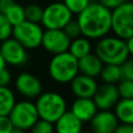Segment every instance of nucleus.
I'll use <instances>...</instances> for the list:
<instances>
[{"label": "nucleus", "mask_w": 133, "mask_h": 133, "mask_svg": "<svg viewBox=\"0 0 133 133\" xmlns=\"http://www.w3.org/2000/svg\"><path fill=\"white\" fill-rule=\"evenodd\" d=\"M81 34L90 41H97L111 32V10L98 1H91L77 15Z\"/></svg>", "instance_id": "obj_1"}, {"label": "nucleus", "mask_w": 133, "mask_h": 133, "mask_svg": "<svg viewBox=\"0 0 133 133\" xmlns=\"http://www.w3.org/2000/svg\"><path fill=\"white\" fill-rule=\"evenodd\" d=\"M94 53L104 64L121 65L130 56L126 46V41L114 34H107L97 39L94 47Z\"/></svg>", "instance_id": "obj_2"}, {"label": "nucleus", "mask_w": 133, "mask_h": 133, "mask_svg": "<svg viewBox=\"0 0 133 133\" xmlns=\"http://www.w3.org/2000/svg\"><path fill=\"white\" fill-rule=\"evenodd\" d=\"M48 75L57 84H69L79 73L78 59L69 51L52 55L48 62Z\"/></svg>", "instance_id": "obj_3"}, {"label": "nucleus", "mask_w": 133, "mask_h": 133, "mask_svg": "<svg viewBox=\"0 0 133 133\" xmlns=\"http://www.w3.org/2000/svg\"><path fill=\"white\" fill-rule=\"evenodd\" d=\"M34 104L39 118L55 123L65 111H68V101L64 96L56 90H46L34 100Z\"/></svg>", "instance_id": "obj_4"}, {"label": "nucleus", "mask_w": 133, "mask_h": 133, "mask_svg": "<svg viewBox=\"0 0 133 133\" xmlns=\"http://www.w3.org/2000/svg\"><path fill=\"white\" fill-rule=\"evenodd\" d=\"M111 32L123 39L133 35V2L126 1L111 10Z\"/></svg>", "instance_id": "obj_5"}, {"label": "nucleus", "mask_w": 133, "mask_h": 133, "mask_svg": "<svg viewBox=\"0 0 133 133\" xmlns=\"http://www.w3.org/2000/svg\"><path fill=\"white\" fill-rule=\"evenodd\" d=\"M8 117L10 118L15 128L25 131L30 130V128L39 119L34 101L28 99L17 101L9 112Z\"/></svg>", "instance_id": "obj_6"}, {"label": "nucleus", "mask_w": 133, "mask_h": 133, "mask_svg": "<svg viewBox=\"0 0 133 133\" xmlns=\"http://www.w3.org/2000/svg\"><path fill=\"white\" fill-rule=\"evenodd\" d=\"M44 27L41 23L24 20L12 27V37L23 45L27 50H35L41 47Z\"/></svg>", "instance_id": "obj_7"}, {"label": "nucleus", "mask_w": 133, "mask_h": 133, "mask_svg": "<svg viewBox=\"0 0 133 133\" xmlns=\"http://www.w3.org/2000/svg\"><path fill=\"white\" fill-rule=\"evenodd\" d=\"M72 19L73 14L63 1L55 0L44 8L41 25L45 29H63Z\"/></svg>", "instance_id": "obj_8"}, {"label": "nucleus", "mask_w": 133, "mask_h": 133, "mask_svg": "<svg viewBox=\"0 0 133 133\" xmlns=\"http://www.w3.org/2000/svg\"><path fill=\"white\" fill-rule=\"evenodd\" d=\"M15 90L23 98L28 100H35L44 90L41 79L27 71L20 72L14 79Z\"/></svg>", "instance_id": "obj_9"}, {"label": "nucleus", "mask_w": 133, "mask_h": 133, "mask_svg": "<svg viewBox=\"0 0 133 133\" xmlns=\"http://www.w3.org/2000/svg\"><path fill=\"white\" fill-rule=\"evenodd\" d=\"M0 51L6 65L19 68L27 63L28 50L12 36L0 43Z\"/></svg>", "instance_id": "obj_10"}, {"label": "nucleus", "mask_w": 133, "mask_h": 133, "mask_svg": "<svg viewBox=\"0 0 133 133\" xmlns=\"http://www.w3.org/2000/svg\"><path fill=\"white\" fill-rule=\"evenodd\" d=\"M71 38L65 34L63 29H45L41 47L52 54H59L69 50Z\"/></svg>", "instance_id": "obj_11"}, {"label": "nucleus", "mask_w": 133, "mask_h": 133, "mask_svg": "<svg viewBox=\"0 0 133 133\" xmlns=\"http://www.w3.org/2000/svg\"><path fill=\"white\" fill-rule=\"evenodd\" d=\"M99 82L97 78L78 73L69 83L70 91L75 98H92Z\"/></svg>", "instance_id": "obj_12"}, {"label": "nucleus", "mask_w": 133, "mask_h": 133, "mask_svg": "<svg viewBox=\"0 0 133 133\" xmlns=\"http://www.w3.org/2000/svg\"><path fill=\"white\" fill-rule=\"evenodd\" d=\"M92 99L99 110H112L121 97L116 84L102 83L99 84Z\"/></svg>", "instance_id": "obj_13"}, {"label": "nucleus", "mask_w": 133, "mask_h": 133, "mask_svg": "<svg viewBox=\"0 0 133 133\" xmlns=\"http://www.w3.org/2000/svg\"><path fill=\"white\" fill-rule=\"evenodd\" d=\"M118 124L113 110H98L89 121V131L91 133H113Z\"/></svg>", "instance_id": "obj_14"}, {"label": "nucleus", "mask_w": 133, "mask_h": 133, "mask_svg": "<svg viewBox=\"0 0 133 133\" xmlns=\"http://www.w3.org/2000/svg\"><path fill=\"white\" fill-rule=\"evenodd\" d=\"M98 110L92 98H75L70 106V111L83 124L89 123Z\"/></svg>", "instance_id": "obj_15"}, {"label": "nucleus", "mask_w": 133, "mask_h": 133, "mask_svg": "<svg viewBox=\"0 0 133 133\" xmlns=\"http://www.w3.org/2000/svg\"><path fill=\"white\" fill-rule=\"evenodd\" d=\"M54 130L55 133H80L83 123L68 110L54 123Z\"/></svg>", "instance_id": "obj_16"}, {"label": "nucleus", "mask_w": 133, "mask_h": 133, "mask_svg": "<svg viewBox=\"0 0 133 133\" xmlns=\"http://www.w3.org/2000/svg\"><path fill=\"white\" fill-rule=\"evenodd\" d=\"M103 65L104 63L102 62V60L94 52H90L87 55L78 59L79 73L87 75L89 77L98 78Z\"/></svg>", "instance_id": "obj_17"}, {"label": "nucleus", "mask_w": 133, "mask_h": 133, "mask_svg": "<svg viewBox=\"0 0 133 133\" xmlns=\"http://www.w3.org/2000/svg\"><path fill=\"white\" fill-rule=\"evenodd\" d=\"M112 110L121 124L133 125V98H121Z\"/></svg>", "instance_id": "obj_18"}, {"label": "nucleus", "mask_w": 133, "mask_h": 133, "mask_svg": "<svg viewBox=\"0 0 133 133\" xmlns=\"http://www.w3.org/2000/svg\"><path fill=\"white\" fill-rule=\"evenodd\" d=\"M73 56L77 59L87 55L88 53L92 52V45L91 41L83 35H80L76 38L71 39V44L68 50Z\"/></svg>", "instance_id": "obj_19"}, {"label": "nucleus", "mask_w": 133, "mask_h": 133, "mask_svg": "<svg viewBox=\"0 0 133 133\" xmlns=\"http://www.w3.org/2000/svg\"><path fill=\"white\" fill-rule=\"evenodd\" d=\"M16 102L15 91L9 86H0V115H8Z\"/></svg>", "instance_id": "obj_20"}, {"label": "nucleus", "mask_w": 133, "mask_h": 133, "mask_svg": "<svg viewBox=\"0 0 133 133\" xmlns=\"http://www.w3.org/2000/svg\"><path fill=\"white\" fill-rule=\"evenodd\" d=\"M99 78L102 83L117 84L123 79L121 66L117 64H104Z\"/></svg>", "instance_id": "obj_21"}, {"label": "nucleus", "mask_w": 133, "mask_h": 133, "mask_svg": "<svg viewBox=\"0 0 133 133\" xmlns=\"http://www.w3.org/2000/svg\"><path fill=\"white\" fill-rule=\"evenodd\" d=\"M3 15L7 18V20L10 22V24L12 26L18 25L25 20L24 6L16 1L3 12Z\"/></svg>", "instance_id": "obj_22"}, {"label": "nucleus", "mask_w": 133, "mask_h": 133, "mask_svg": "<svg viewBox=\"0 0 133 133\" xmlns=\"http://www.w3.org/2000/svg\"><path fill=\"white\" fill-rule=\"evenodd\" d=\"M24 11L25 20L34 23H41L44 11V8L41 5H38L37 3H30L24 7Z\"/></svg>", "instance_id": "obj_23"}, {"label": "nucleus", "mask_w": 133, "mask_h": 133, "mask_svg": "<svg viewBox=\"0 0 133 133\" xmlns=\"http://www.w3.org/2000/svg\"><path fill=\"white\" fill-rule=\"evenodd\" d=\"M118 94L121 98L124 99H132L133 98V81L122 79L116 84Z\"/></svg>", "instance_id": "obj_24"}, {"label": "nucleus", "mask_w": 133, "mask_h": 133, "mask_svg": "<svg viewBox=\"0 0 133 133\" xmlns=\"http://www.w3.org/2000/svg\"><path fill=\"white\" fill-rule=\"evenodd\" d=\"M62 1L73 15H78L84 8H86L87 5L92 0H62Z\"/></svg>", "instance_id": "obj_25"}, {"label": "nucleus", "mask_w": 133, "mask_h": 133, "mask_svg": "<svg viewBox=\"0 0 133 133\" xmlns=\"http://www.w3.org/2000/svg\"><path fill=\"white\" fill-rule=\"evenodd\" d=\"M30 133H55L54 124L45 119L39 118L31 128Z\"/></svg>", "instance_id": "obj_26"}, {"label": "nucleus", "mask_w": 133, "mask_h": 133, "mask_svg": "<svg viewBox=\"0 0 133 133\" xmlns=\"http://www.w3.org/2000/svg\"><path fill=\"white\" fill-rule=\"evenodd\" d=\"M12 25L7 20V18L0 12V43L11 37L12 35Z\"/></svg>", "instance_id": "obj_27"}, {"label": "nucleus", "mask_w": 133, "mask_h": 133, "mask_svg": "<svg viewBox=\"0 0 133 133\" xmlns=\"http://www.w3.org/2000/svg\"><path fill=\"white\" fill-rule=\"evenodd\" d=\"M63 31L65 32V34H66L71 39L76 38V37L82 35V34H81L80 26H79L77 20H74V19H72V20L63 27Z\"/></svg>", "instance_id": "obj_28"}, {"label": "nucleus", "mask_w": 133, "mask_h": 133, "mask_svg": "<svg viewBox=\"0 0 133 133\" xmlns=\"http://www.w3.org/2000/svg\"><path fill=\"white\" fill-rule=\"evenodd\" d=\"M119 66L123 79L133 81V58H127Z\"/></svg>", "instance_id": "obj_29"}, {"label": "nucleus", "mask_w": 133, "mask_h": 133, "mask_svg": "<svg viewBox=\"0 0 133 133\" xmlns=\"http://www.w3.org/2000/svg\"><path fill=\"white\" fill-rule=\"evenodd\" d=\"M14 80L12 73L6 66L0 70V86H9Z\"/></svg>", "instance_id": "obj_30"}, {"label": "nucleus", "mask_w": 133, "mask_h": 133, "mask_svg": "<svg viewBox=\"0 0 133 133\" xmlns=\"http://www.w3.org/2000/svg\"><path fill=\"white\" fill-rule=\"evenodd\" d=\"M14 128L8 115H0V133H10Z\"/></svg>", "instance_id": "obj_31"}, {"label": "nucleus", "mask_w": 133, "mask_h": 133, "mask_svg": "<svg viewBox=\"0 0 133 133\" xmlns=\"http://www.w3.org/2000/svg\"><path fill=\"white\" fill-rule=\"evenodd\" d=\"M97 1L100 2L102 5H104L105 7L112 10V9L118 7L119 5H122L123 3H125L128 0H97Z\"/></svg>", "instance_id": "obj_32"}, {"label": "nucleus", "mask_w": 133, "mask_h": 133, "mask_svg": "<svg viewBox=\"0 0 133 133\" xmlns=\"http://www.w3.org/2000/svg\"><path fill=\"white\" fill-rule=\"evenodd\" d=\"M113 133H133V125L128 124H118Z\"/></svg>", "instance_id": "obj_33"}, {"label": "nucleus", "mask_w": 133, "mask_h": 133, "mask_svg": "<svg viewBox=\"0 0 133 133\" xmlns=\"http://www.w3.org/2000/svg\"><path fill=\"white\" fill-rule=\"evenodd\" d=\"M14 2L15 0H0V12L3 14Z\"/></svg>", "instance_id": "obj_34"}, {"label": "nucleus", "mask_w": 133, "mask_h": 133, "mask_svg": "<svg viewBox=\"0 0 133 133\" xmlns=\"http://www.w3.org/2000/svg\"><path fill=\"white\" fill-rule=\"evenodd\" d=\"M126 41V46H127V49H128V52H129V55L130 56H133V35L128 37Z\"/></svg>", "instance_id": "obj_35"}, {"label": "nucleus", "mask_w": 133, "mask_h": 133, "mask_svg": "<svg viewBox=\"0 0 133 133\" xmlns=\"http://www.w3.org/2000/svg\"><path fill=\"white\" fill-rule=\"evenodd\" d=\"M4 66H6V63H5L4 58H3L2 54H1V51H0V70H1L2 68H4Z\"/></svg>", "instance_id": "obj_36"}, {"label": "nucleus", "mask_w": 133, "mask_h": 133, "mask_svg": "<svg viewBox=\"0 0 133 133\" xmlns=\"http://www.w3.org/2000/svg\"><path fill=\"white\" fill-rule=\"evenodd\" d=\"M10 133H26V131L22 130V129H19V128H14Z\"/></svg>", "instance_id": "obj_37"}, {"label": "nucleus", "mask_w": 133, "mask_h": 133, "mask_svg": "<svg viewBox=\"0 0 133 133\" xmlns=\"http://www.w3.org/2000/svg\"><path fill=\"white\" fill-rule=\"evenodd\" d=\"M33 1H41V0H33Z\"/></svg>", "instance_id": "obj_38"}, {"label": "nucleus", "mask_w": 133, "mask_h": 133, "mask_svg": "<svg viewBox=\"0 0 133 133\" xmlns=\"http://www.w3.org/2000/svg\"><path fill=\"white\" fill-rule=\"evenodd\" d=\"M59 1H62V0H59Z\"/></svg>", "instance_id": "obj_39"}]
</instances>
